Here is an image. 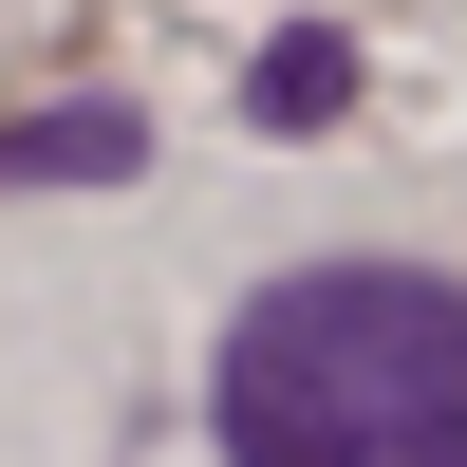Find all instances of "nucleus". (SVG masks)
Masks as SVG:
<instances>
[{"label":"nucleus","instance_id":"1","mask_svg":"<svg viewBox=\"0 0 467 467\" xmlns=\"http://www.w3.org/2000/svg\"><path fill=\"white\" fill-rule=\"evenodd\" d=\"M224 467H467V281L431 262H299L206 356Z\"/></svg>","mask_w":467,"mask_h":467},{"label":"nucleus","instance_id":"2","mask_svg":"<svg viewBox=\"0 0 467 467\" xmlns=\"http://www.w3.org/2000/svg\"><path fill=\"white\" fill-rule=\"evenodd\" d=\"M131 169H150L131 94H75V112H19V131H0V187H131Z\"/></svg>","mask_w":467,"mask_h":467},{"label":"nucleus","instance_id":"3","mask_svg":"<svg viewBox=\"0 0 467 467\" xmlns=\"http://www.w3.org/2000/svg\"><path fill=\"white\" fill-rule=\"evenodd\" d=\"M244 112H262V131H337V112H356V37H337V19H299V37H262V75H244Z\"/></svg>","mask_w":467,"mask_h":467}]
</instances>
